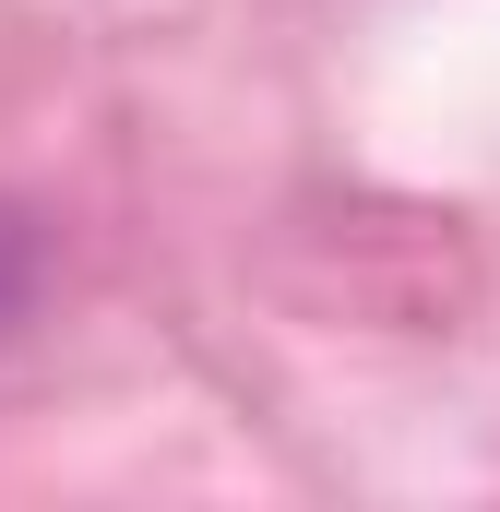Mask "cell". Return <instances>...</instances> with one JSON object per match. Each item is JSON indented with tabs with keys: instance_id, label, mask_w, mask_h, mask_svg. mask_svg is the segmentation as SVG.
<instances>
[{
	"instance_id": "obj_1",
	"label": "cell",
	"mask_w": 500,
	"mask_h": 512,
	"mask_svg": "<svg viewBox=\"0 0 500 512\" xmlns=\"http://www.w3.org/2000/svg\"><path fill=\"white\" fill-rule=\"evenodd\" d=\"M36 286H48V239H36V215H24V203H0V334L36 310Z\"/></svg>"
}]
</instances>
